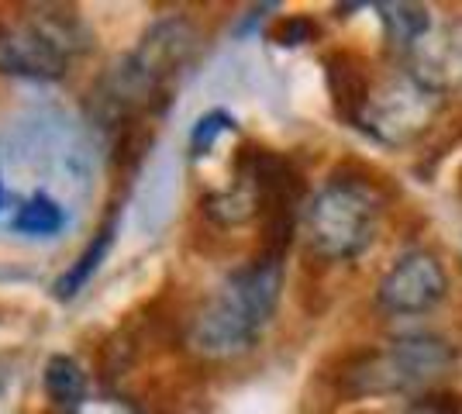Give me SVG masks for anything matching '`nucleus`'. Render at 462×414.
I'll return each mask as SVG.
<instances>
[{
  "label": "nucleus",
  "instance_id": "obj_4",
  "mask_svg": "<svg viewBox=\"0 0 462 414\" xmlns=\"http://www.w3.org/2000/svg\"><path fill=\"white\" fill-rule=\"evenodd\" d=\"M442 104V90H435L414 69H401L397 77H390L369 94L366 111L356 128H363L369 138H376L386 149H401L431 128Z\"/></svg>",
  "mask_w": 462,
  "mask_h": 414
},
{
  "label": "nucleus",
  "instance_id": "obj_11",
  "mask_svg": "<svg viewBox=\"0 0 462 414\" xmlns=\"http://www.w3.org/2000/svg\"><path fill=\"white\" fill-rule=\"evenodd\" d=\"M115 232H117V221L111 217V221H107V225H104L94 238H90V245L79 253L77 262H73V266L59 276L56 283H52V297H56V300H73L79 290H87V283L94 280L97 270H100V262H104V259H107V253H111Z\"/></svg>",
  "mask_w": 462,
  "mask_h": 414
},
{
  "label": "nucleus",
  "instance_id": "obj_15",
  "mask_svg": "<svg viewBox=\"0 0 462 414\" xmlns=\"http://www.w3.org/2000/svg\"><path fill=\"white\" fill-rule=\"evenodd\" d=\"M318 39V24L310 18H283L276 28H273V41L276 45H287V49H293V45H304V41H314Z\"/></svg>",
  "mask_w": 462,
  "mask_h": 414
},
{
  "label": "nucleus",
  "instance_id": "obj_1",
  "mask_svg": "<svg viewBox=\"0 0 462 414\" xmlns=\"http://www.w3.org/2000/svg\"><path fill=\"white\" fill-rule=\"evenodd\" d=\"M283 294V259L263 256L238 266L214 290L204 311L193 317L190 345L200 355L228 359L249 353L270 328L276 304Z\"/></svg>",
  "mask_w": 462,
  "mask_h": 414
},
{
  "label": "nucleus",
  "instance_id": "obj_5",
  "mask_svg": "<svg viewBox=\"0 0 462 414\" xmlns=\"http://www.w3.org/2000/svg\"><path fill=\"white\" fill-rule=\"evenodd\" d=\"M193 49V32L183 21H162L145 35V41L128 56L115 73V100L121 104H142V100L162 90V83L187 62Z\"/></svg>",
  "mask_w": 462,
  "mask_h": 414
},
{
  "label": "nucleus",
  "instance_id": "obj_14",
  "mask_svg": "<svg viewBox=\"0 0 462 414\" xmlns=\"http://www.w3.org/2000/svg\"><path fill=\"white\" fill-rule=\"evenodd\" d=\"M235 132V118H231L228 111H208L204 118H197L190 132V156L200 159L208 156L214 145H217V138Z\"/></svg>",
  "mask_w": 462,
  "mask_h": 414
},
{
  "label": "nucleus",
  "instance_id": "obj_9",
  "mask_svg": "<svg viewBox=\"0 0 462 414\" xmlns=\"http://www.w3.org/2000/svg\"><path fill=\"white\" fill-rule=\"evenodd\" d=\"M325 77L331 100H335V111L348 124H359V118H363V111H366L369 104V94H373V83H369L363 60L352 56V52H331L325 60Z\"/></svg>",
  "mask_w": 462,
  "mask_h": 414
},
{
  "label": "nucleus",
  "instance_id": "obj_17",
  "mask_svg": "<svg viewBox=\"0 0 462 414\" xmlns=\"http://www.w3.org/2000/svg\"><path fill=\"white\" fill-rule=\"evenodd\" d=\"M69 414H135L128 404H121V400H83L77 411H69Z\"/></svg>",
  "mask_w": 462,
  "mask_h": 414
},
{
  "label": "nucleus",
  "instance_id": "obj_16",
  "mask_svg": "<svg viewBox=\"0 0 462 414\" xmlns=\"http://www.w3.org/2000/svg\"><path fill=\"white\" fill-rule=\"evenodd\" d=\"M401 414H462V400L456 394L435 391V394H424L418 400H411Z\"/></svg>",
  "mask_w": 462,
  "mask_h": 414
},
{
  "label": "nucleus",
  "instance_id": "obj_8",
  "mask_svg": "<svg viewBox=\"0 0 462 414\" xmlns=\"http://www.w3.org/2000/svg\"><path fill=\"white\" fill-rule=\"evenodd\" d=\"M407 69H414L442 94L448 87H456L462 79V24L431 28V35L414 49Z\"/></svg>",
  "mask_w": 462,
  "mask_h": 414
},
{
  "label": "nucleus",
  "instance_id": "obj_3",
  "mask_svg": "<svg viewBox=\"0 0 462 414\" xmlns=\"http://www.w3.org/2000/svg\"><path fill=\"white\" fill-rule=\"evenodd\" d=\"M380 198L376 187L356 177H331L310 198L304 225L310 249L331 262H352L366 253L376 238Z\"/></svg>",
  "mask_w": 462,
  "mask_h": 414
},
{
  "label": "nucleus",
  "instance_id": "obj_13",
  "mask_svg": "<svg viewBox=\"0 0 462 414\" xmlns=\"http://www.w3.org/2000/svg\"><path fill=\"white\" fill-rule=\"evenodd\" d=\"M11 228H14L18 235L52 238V235H59V232L66 228V211H62V207H59L52 198H45V194H35V198L28 200V204L21 207L18 215H14Z\"/></svg>",
  "mask_w": 462,
  "mask_h": 414
},
{
  "label": "nucleus",
  "instance_id": "obj_18",
  "mask_svg": "<svg viewBox=\"0 0 462 414\" xmlns=\"http://www.w3.org/2000/svg\"><path fill=\"white\" fill-rule=\"evenodd\" d=\"M4 198H7V194H4V179H0V207H4Z\"/></svg>",
  "mask_w": 462,
  "mask_h": 414
},
{
  "label": "nucleus",
  "instance_id": "obj_12",
  "mask_svg": "<svg viewBox=\"0 0 462 414\" xmlns=\"http://www.w3.org/2000/svg\"><path fill=\"white\" fill-rule=\"evenodd\" d=\"M42 383H45V394L49 400L62 408V411H77L79 404L87 400V376L79 370V363L73 355H52L45 363V373H42Z\"/></svg>",
  "mask_w": 462,
  "mask_h": 414
},
{
  "label": "nucleus",
  "instance_id": "obj_10",
  "mask_svg": "<svg viewBox=\"0 0 462 414\" xmlns=\"http://www.w3.org/2000/svg\"><path fill=\"white\" fill-rule=\"evenodd\" d=\"M380 11V21L386 28V41L404 52V56H414V49L421 45L428 35H431V14L424 11L421 4H404V0H393V4H376Z\"/></svg>",
  "mask_w": 462,
  "mask_h": 414
},
{
  "label": "nucleus",
  "instance_id": "obj_2",
  "mask_svg": "<svg viewBox=\"0 0 462 414\" xmlns=\"http://www.w3.org/2000/svg\"><path fill=\"white\" fill-rule=\"evenodd\" d=\"M459 363L448 338L435 332H407L380 349L352 355L338 376L346 397H401L435 383Z\"/></svg>",
  "mask_w": 462,
  "mask_h": 414
},
{
  "label": "nucleus",
  "instance_id": "obj_7",
  "mask_svg": "<svg viewBox=\"0 0 462 414\" xmlns=\"http://www.w3.org/2000/svg\"><path fill=\"white\" fill-rule=\"evenodd\" d=\"M73 41L66 24L52 18L24 21L18 28H0V73L28 79H56L69 66Z\"/></svg>",
  "mask_w": 462,
  "mask_h": 414
},
{
  "label": "nucleus",
  "instance_id": "obj_6",
  "mask_svg": "<svg viewBox=\"0 0 462 414\" xmlns=\"http://www.w3.org/2000/svg\"><path fill=\"white\" fill-rule=\"evenodd\" d=\"M448 294L442 259L428 249H411L383 273L376 287V308L390 317H421Z\"/></svg>",
  "mask_w": 462,
  "mask_h": 414
}]
</instances>
